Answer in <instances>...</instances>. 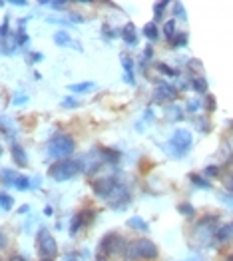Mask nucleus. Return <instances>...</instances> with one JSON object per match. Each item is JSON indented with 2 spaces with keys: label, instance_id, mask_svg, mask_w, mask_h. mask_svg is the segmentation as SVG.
<instances>
[{
  "label": "nucleus",
  "instance_id": "nucleus-1",
  "mask_svg": "<svg viewBox=\"0 0 233 261\" xmlns=\"http://www.w3.org/2000/svg\"><path fill=\"white\" fill-rule=\"evenodd\" d=\"M127 241L116 233H108L104 240L100 241L98 251H96V261H114L116 257H124Z\"/></svg>",
  "mask_w": 233,
  "mask_h": 261
},
{
  "label": "nucleus",
  "instance_id": "nucleus-2",
  "mask_svg": "<svg viewBox=\"0 0 233 261\" xmlns=\"http://www.w3.org/2000/svg\"><path fill=\"white\" fill-rule=\"evenodd\" d=\"M158 257V245L148 238H138L134 241H127L124 259L136 261V259H156Z\"/></svg>",
  "mask_w": 233,
  "mask_h": 261
},
{
  "label": "nucleus",
  "instance_id": "nucleus-3",
  "mask_svg": "<svg viewBox=\"0 0 233 261\" xmlns=\"http://www.w3.org/2000/svg\"><path fill=\"white\" fill-rule=\"evenodd\" d=\"M74 150H76V144H74V140L68 134H56L48 142V153L52 158H56L58 162L60 160H68V155L74 153Z\"/></svg>",
  "mask_w": 233,
  "mask_h": 261
},
{
  "label": "nucleus",
  "instance_id": "nucleus-4",
  "mask_svg": "<svg viewBox=\"0 0 233 261\" xmlns=\"http://www.w3.org/2000/svg\"><path fill=\"white\" fill-rule=\"evenodd\" d=\"M80 170H82V166L78 160H60L50 166L48 174L56 181H66V179H72L76 174H80Z\"/></svg>",
  "mask_w": 233,
  "mask_h": 261
},
{
  "label": "nucleus",
  "instance_id": "nucleus-5",
  "mask_svg": "<svg viewBox=\"0 0 233 261\" xmlns=\"http://www.w3.org/2000/svg\"><path fill=\"white\" fill-rule=\"evenodd\" d=\"M191 144H193V138H191L190 130H175L170 140V152L175 158H182L191 150Z\"/></svg>",
  "mask_w": 233,
  "mask_h": 261
},
{
  "label": "nucleus",
  "instance_id": "nucleus-6",
  "mask_svg": "<svg viewBox=\"0 0 233 261\" xmlns=\"http://www.w3.org/2000/svg\"><path fill=\"white\" fill-rule=\"evenodd\" d=\"M36 249L42 255L44 259H54L58 255V245L56 240L52 238V233L48 229H40L36 236Z\"/></svg>",
  "mask_w": 233,
  "mask_h": 261
},
{
  "label": "nucleus",
  "instance_id": "nucleus-7",
  "mask_svg": "<svg viewBox=\"0 0 233 261\" xmlns=\"http://www.w3.org/2000/svg\"><path fill=\"white\" fill-rule=\"evenodd\" d=\"M92 190H94V194L100 197H108V199H112V197H116V194L122 190L120 188V184H118V179L116 177H100V179H96L94 184H92Z\"/></svg>",
  "mask_w": 233,
  "mask_h": 261
},
{
  "label": "nucleus",
  "instance_id": "nucleus-8",
  "mask_svg": "<svg viewBox=\"0 0 233 261\" xmlns=\"http://www.w3.org/2000/svg\"><path fill=\"white\" fill-rule=\"evenodd\" d=\"M177 98V90L168 82H158V88L153 92V102H171Z\"/></svg>",
  "mask_w": 233,
  "mask_h": 261
},
{
  "label": "nucleus",
  "instance_id": "nucleus-9",
  "mask_svg": "<svg viewBox=\"0 0 233 261\" xmlns=\"http://www.w3.org/2000/svg\"><path fill=\"white\" fill-rule=\"evenodd\" d=\"M215 241L217 243H225V241L233 240V221H229V223H225V225H221L217 231H215Z\"/></svg>",
  "mask_w": 233,
  "mask_h": 261
},
{
  "label": "nucleus",
  "instance_id": "nucleus-10",
  "mask_svg": "<svg viewBox=\"0 0 233 261\" xmlns=\"http://www.w3.org/2000/svg\"><path fill=\"white\" fill-rule=\"evenodd\" d=\"M10 152H12V160H14V164H16L18 168H26V166H28L26 152H24V148H22L20 144H12Z\"/></svg>",
  "mask_w": 233,
  "mask_h": 261
},
{
  "label": "nucleus",
  "instance_id": "nucleus-11",
  "mask_svg": "<svg viewBox=\"0 0 233 261\" xmlns=\"http://www.w3.org/2000/svg\"><path fill=\"white\" fill-rule=\"evenodd\" d=\"M142 34L148 38L149 42H156V40L160 38V30H158V24H156V22H148V24L144 26Z\"/></svg>",
  "mask_w": 233,
  "mask_h": 261
},
{
  "label": "nucleus",
  "instance_id": "nucleus-12",
  "mask_svg": "<svg viewBox=\"0 0 233 261\" xmlns=\"http://www.w3.org/2000/svg\"><path fill=\"white\" fill-rule=\"evenodd\" d=\"M190 86L193 88L195 94H208V82L203 76H193L190 82Z\"/></svg>",
  "mask_w": 233,
  "mask_h": 261
},
{
  "label": "nucleus",
  "instance_id": "nucleus-13",
  "mask_svg": "<svg viewBox=\"0 0 233 261\" xmlns=\"http://www.w3.org/2000/svg\"><path fill=\"white\" fill-rule=\"evenodd\" d=\"M122 36H124V40H126L127 44H132V46L138 44V34H136V26H134V24H127L126 28H124V32H122Z\"/></svg>",
  "mask_w": 233,
  "mask_h": 261
},
{
  "label": "nucleus",
  "instance_id": "nucleus-14",
  "mask_svg": "<svg viewBox=\"0 0 233 261\" xmlns=\"http://www.w3.org/2000/svg\"><path fill=\"white\" fill-rule=\"evenodd\" d=\"M54 42L58 44V46H74L72 38H70V34H68L66 30H58V32L54 34ZM74 48H76V46H74Z\"/></svg>",
  "mask_w": 233,
  "mask_h": 261
},
{
  "label": "nucleus",
  "instance_id": "nucleus-15",
  "mask_svg": "<svg viewBox=\"0 0 233 261\" xmlns=\"http://www.w3.org/2000/svg\"><path fill=\"white\" fill-rule=\"evenodd\" d=\"M188 38H190V34H188V32H177V34L170 40L171 48H184V46L188 44Z\"/></svg>",
  "mask_w": 233,
  "mask_h": 261
},
{
  "label": "nucleus",
  "instance_id": "nucleus-16",
  "mask_svg": "<svg viewBox=\"0 0 233 261\" xmlns=\"http://www.w3.org/2000/svg\"><path fill=\"white\" fill-rule=\"evenodd\" d=\"M190 179L193 186H197V188H201V190H212V184L203 177V175L199 174H190Z\"/></svg>",
  "mask_w": 233,
  "mask_h": 261
},
{
  "label": "nucleus",
  "instance_id": "nucleus-17",
  "mask_svg": "<svg viewBox=\"0 0 233 261\" xmlns=\"http://www.w3.org/2000/svg\"><path fill=\"white\" fill-rule=\"evenodd\" d=\"M127 225H130L132 229H138V231H149V225L142 218H132L127 221Z\"/></svg>",
  "mask_w": 233,
  "mask_h": 261
},
{
  "label": "nucleus",
  "instance_id": "nucleus-18",
  "mask_svg": "<svg viewBox=\"0 0 233 261\" xmlns=\"http://www.w3.org/2000/svg\"><path fill=\"white\" fill-rule=\"evenodd\" d=\"M164 34H166L168 40H171V38L177 34V30H175V20H168L164 24Z\"/></svg>",
  "mask_w": 233,
  "mask_h": 261
},
{
  "label": "nucleus",
  "instance_id": "nucleus-19",
  "mask_svg": "<svg viewBox=\"0 0 233 261\" xmlns=\"http://www.w3.org/2000/svg\"><path fill=\"white\" fill-rule=\"evenodd\" d=\"M78 218L82 221V225H88V223H92L94 218H96V214H94V210H84V212H80L78 214Z\"/></svg>",
  "mask_w": 233,
  "mask_h": 261
},
{
  "label": "nucleus",
  "instance_id": "nucleus-20",
  "mask_svg": "<svg viewBox=\"0 0 233 261\" xmlns=\"http://www.w3.org/2000/svg\"><path fill=\"white\" fill-rule=\"evenodd\" d=\"M193 124L197 126V130L203 132V134H208V132H212V126H210V122L205 120V118H195L193 120Z\"/></svg>",
  "mask_w": 233,
  "mask_h": 261
},
{
  "label": "nucleus",
  "instance_id": "nucleus-21",
  "mask_svg": "<svg viewBox=\"0 0 233 261\" xmlns=\"http://www.w3.org/2000/svg\"><path fill=\"white\" fill-rule=\"evenodd\" d=\"M12 186H14L16 190H22V192H24V190H28V186H30V179H28L26 175H18V177L14 179V184H12Z\"/></svg>",
  "mask_w": 233,
  "mask_h": 261
},
{
  "label": "nucleus",
  "instance_id": "nucleus-22",
  "mask_svg": "<svg viewBox=\"0 0 233 261\" xmlns=\"http://www.w3.org/2000/svg\"><path fill=\"white\" fill-rule=\"evenodd\" d=\"M70 88V92H88V90H92L94 88V82H82V84H72V86H68Z\"/></svg>",
  "mask_w": 233,
  "mask_h": 261
},
{
  "label": "nucleus",
  "instance_id": "nucleus-23",
  "mask_svg": "<svg viewBox=\"0 0 233 261\" xmlns=\"http://www.w3.org/2000/svg\"><path fill=\"white\" fill-rule=\"evenodd\" d=\"M177 212H179L182 216H186V218H191V216L195 214V210H193L191 203H179V205H177Z\"/></svg>",
  "mask_w": 233,
  "mask_h": 261
},
{
  "label": "nucleus",
  "instance_id": "nucleus-24",
  "mask_svg": "<svg viewBox=\"0 0 233 261\" xmlns=\"http://www.w3.org/2000/svg\"><path fill=\"white\" fill-rule=\"evenodd\" d=\"M168 118L173 120V122H179V120H184V112H182V108L173 106V108L168 110Z\"/></svg>",
  "mask_w": 233,
  "mask_h": 261
},
{
  "label": "nucleus",
  "instance_id": "nucleus-25",
  "mask_svg": "<svg viewBox=\"0 0 233 261\" xmlns=\"http://www.w3.org/2000/svg\"><path fill=\"white\" fill-rule=\"evenodd\" d=\"M201 106H203V102H201V100L191 98V100H188V106H186V108H188L190 114H195V112H199V110H201Z\"/></svg>",
  "mask_w": 233,
  "mask_h": 261
},
{
  "label": "nucleus",
  "instance_id": "nucleus-26",
  "mask_svg": "<svg viewBox=\"0 0 233 261\" xmlns=\"http://www.w3.org/2000/svg\"><path fill=\"white\" fill-rule=\"evenodd\" d=\"M12 205H14V199H12V197L6 196V194H0V207H2V210L8 212Z\"/></svg>",
  "mask_w": 233,
  "mask_h": 261
},
{
  "label": "nucleus",
  "instance_id": "nucleus-27",
  "mask_svg": "<svg viewBox=\"0 0 233 261\" xmlns=\"http://www.w3.org/2000/svg\"><path fill=\"white\" fill-rule=\"evenodd\" d=\"M16 177H18V175L14 174V172H8V170H2V172H0V179H2L4 184H14Z\"/></svg>",
  "mask_w": 233,
  "mask_h": 261
},
{
  "label": "nucleus",
  "instance_id": "nucleus-28",
  "mask_svg": "<svg viewBox=\"0 0 233 261\" xmlns=\"http://www.w3.org/2000/svg\"><path fill=\"white\" fill-rule=\"evenodd\" d=\"M168 8V2H158L156 6H153V12H156V20H160L162 16H164V10Z\"/></svg>",
  "mask_w": 233,
  "mask_h": 261
},
{
  "label": "nucleus",
  "instance_id": "nucleus-29",
  "mask_svg": "<svg viewBox=\"0 0 233 261\" xmlns=\"http://www.w3.org/2000/svg\"><path fill=\"white\" fill-rule=\"evenodd\" d=\"M158 70H160V72H164V74H168V76H171V78H175V76H177V70H173V68H170V66L164 64V62H160V64H158Z\"/></svg>",
  "mask_w": 233,
  "mask_h": 261
},
{
  "label": "nucleus",
  "instance_id": "nucleus-30",
  "mask_svg": "<svg viewBox=\"0 0 233 261\" xmlns=\"http://www.w3.org/2000/svg\"><path fill=\"white\" fill-rule=\"evenodd\" d=\"M219 172H221V170H219L217 166H208V168L203 170V177H217Z\"/></svg>",
  "mask_w": 233,
  "mask_h": 261
},
{
  "label": "nucleus",
  "instance_id": "nucleus-31",
  "mask_svg": "<svg viewBox=\"0 0 233 261\" xmlns=\"http://www.w3.org/2000/svg\"><path fill=\"white\" fill-rule=\"evenodd\" d=\"M173 8H175V16H177V18H182V20H186V18H188V16H186V8H184V4H182V2H175V4H173Z\"/></svg>",
  "mask_w": 233,
  "mask_h": 261
},
{
  "label": "nucleus",
  "instance_id": "nucleus-32",
  "mask_svg": "<svg viewBox=\"0 0 233 261\" xmlns=\"http://www.w3.org/2000/svg\"><path fill=\"white\" fill-rule=\"evenodd\" d=\"M203 104H205L208 112H215V98H213L212 94H205V102Z\"/></svg>",
  "mask_w": 233,
  "mask_h": 261
},
{
  "label": "nucleus",
  "instance_id": "nucleus-33",
  "mask_svg": "<svg viewBox=\"0 0 233 261\" xmlns=\"http://www.w3.org/2000/svg\"><path fill=\"white\" fill-rule=\"evenodd\" d=\"M225 190H227V194L233 196V174L229 177H225Z\"/></svg>",
  "mask_w": 233,
  "mask_h": 261
},
{
  "label": "nucleus",
  "instance_id": "nucleus-34",
  "mask_svg": "<svg viewBox=\"0 0 233 261\" xmlns=\"http://www.w3.org/2000/svg\"><path fill=\"white\" fill-rule=\"evenodd\" d=\"M6 243H8L6 233H4V231H0V249H4V247H6Z\"/></svg>",
  "mask_w": 233,
  "mask_h": 261
},
{
  "label": "nucleus",
  "instance_id": "nucleus-35",
  "mask_svg": "<svg viewBox=\"0 0 233 261\" xmlns=\"http://www.w3.org/2000/svg\"><path fill=\"white\" fill-rule=\"evenodd\" d=\"M64 106H68V108H76V106H78V100H64Z\"/></svg>",
  "mask_w": 233,
  "mask_h": 261
},
{
  "label": "nucleus",
  "instance_id": "nucleus-36",
  "mask_svg": "<svg viewBox=\"0 0 233 261\" xmlns=\"http://www.w3.org/2000/svg\"><path fill=\"white\" fill-rule=\"evenodd\" d=\"M64 4H66V2H52L54 8H64Z\"/></svg>",
  "mask_w": 233,
  "mask_h": 261
},
{
  "label": "nucleus",
  "instance_id": "nucleus-37",
  "mask_svg": "<svg viewBox=\"0 0 233 261\" xmlns=\"http://www.w3.org/2000/svg\"><path fill=\"white\" fill-rule=\"evenodd\" d=\"M22 102H26V96H22V98H16V100H14V104H22Z\"/></svg>",
  "mask_w": 233,
  "mask_h": 261
},
{
  "label": "nucleus",
  "instance_id": "nucleus-38",
  "mask_svg": "<svg viewBox=\"0 0 233 261\" xmlns=\"http://www.w3.org/2000/svg\"><path fill=\"white\" fill-rule=\"evenodd\" d=\"M30 58H32V60H42V54H32Z\"/></svg>",
  "mask_w": 233,
  "mask_h": 261
},
{
  "label": "nucleus",
  "instance_id": "nucleus-39",
  "mask_svg": "<svg viewBox=\"0 0 233 261\" xmlns=\"http://www.w3.org/2000/svg\"><path fill=\"white\" fill-rule=\"evenodd\" d=\"M12 261H26V259H24L22 255H14V257H12Z\"/></svg>",
  "mask_w": 233,
  "mask_h": 261
},
{
  "label": "nucleus",
  "instance_id": "nucleus-40",
  "mask_svg": "<svg viewBox=\"0 0 233 261\" xmlns=\"http://www.w3.org/2000/svg\"><path fill=\"white\" fill-rule=\"evenodd\" d=\"M225 261H233V255H227V259Z\"/></svg>",
  "mask_w": 233,
  "mask_h": 261
},
{
  "label": "nucleus",
  "instance_id": "nucleus-41",
  "mask_svg": "<svg viewBox=\"0 0 233 261\" xmlns=\"http://www.w3.org/2000/svg\"><path fill=\"white\" fill-rule=\"evenodd\" d=\"M0 155H2V148H0Z\"/></svg>",
  "mask_w": 233,
  "mask_h": 261
},
{
  "label": "nucleus",
  "instance_id": "nucleus-42",
  "mask_svg": "<svg viewBox=\"0 0 233 261\" xmlns=\"http://www.w3.org/2000/svg\"><path fill=\"white\" fill-rule=\"evenodd\" d=\"M42 261H52V259H42Z\"/></svg>",
  "mask_w": 233,
  "mask_h": 261
},
{
  "label": "nucleus",
  "instance_id": "nucleus-43",
  "mask_svg": "<svg viewBox=\"0 0 233 261\" xmlns=\"http://www.w3.org/2000/svg\"><path fill=\"white\" fill-rule=\"evenodd\" d=\"M193 261H195V259H193Z\"/></svg>",
  "mask_w": 233,
  "mask_h": 261
},
{
  "label": "nucleus",
  "instance_id": "nucleus-44",
  "mask_svg": "<svg viewBox=\"0 0 233 261\" xmlns=\"http://www.w3.org/2000/svg\"><path fill=\"white\" fill-rule=\"evenodd\" d=\"M0 261H2V259H0Z\"/></svg>",
  "mask_w": 233,
  "mask_h": 261
}]
</instances>
